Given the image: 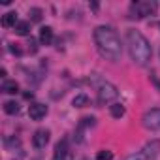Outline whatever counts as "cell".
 <instances>
[{"label": "cell", "mask_w": 160, "mask_h": 160, "mask_svg": "<svg viewBox=\"0 0 160 160\" xmlns=\"http://www.w3.org/2000/svg\"><path fill=\"white\" fill-rule=\"evenodd\" d=\"M13 30H15L17 36H28V32H30V23H28V21H19Z\"/></svg>", "instance_id": "obj_14"}, {"label": "cell", "mask_w": 160, "mask_h": 160, "mask_svg": "<svg viewBox=\"0 0 160 160\" xmlns=\"http://www.w3.org/2000/svg\"><path fill=\"white\" fill-rule=\"evenodd\" d=\"M32 96H34V94H32V92H25V98H27V100H30V98H32Z\"/></svg>", "instance_id": "obj_23"}, {"label": "cell", "mask_w": 160, "mask_h": 160, "mask_svg": "<svg viewBox=\"0 0 160 160\" xmlns=\"http://www.w3.org/2000/svg\"><path fill=\"white\" fill-rule=\"evenodd\" d=\"M94 85H96V92H98V102L100 104H109V102H113L119 96L117 87L113 83H109V81L98 79V81H94Z\"/></svg>", "instance_id": "obj_3"}, {"label": "cell", "mask_w": 160, "mask_h": 160, "mask_svg": "<svg viewBox=\"0 0 160 160\" xmlns=\"http://www.w3.org/2000/svg\"><path fill=\"white\" fill-rule=\"evenodd\" d=\"M143 126L147 130H160V108L149 109L143 115Z\"/></svg>", "instance_id": "obj_5"}, {"label": "cell", "mask_w": 160, "mask_h": 160, "mask_svg": "<svg viewBox=\"0 0 160 160\" xmlns=\"http://www.w3.org/2000/svg\"><path fill=\"white\" fill-rule=\"evenodd\" d=\"M27 45H28V51H30V53H36V51H38V45H36V40H34L32 36L28 38V43H27Z\"/></svg>", "instance_id": "obj_20"}, {"label": "cell", "mask_w": 160, "mask_h": 160, "mask_svg": "<svg viewBox=\"0 0 160 160\" xmlns=\"http://www.w3.org/2000/svg\"><path fill=\"white\" fill-rule=\"evenodd\" d=\"M34 160H36V158H34Z\"/></svg>", "instance_id": "obj_26"}, {"label": "cell", "mask_w": 160, "mask_h": 160, "mask_svg": "<svg viewBox=\"0 0 160 160\" xmlns=\"http://www.w3.org/2000/svg\"><path fill=\"white\" fill-rule=\"evenodd\" d=\"M47 111H49L47 106L42 104V102H34V104L28 106V115H30L32 121H42V119L47 115Z\"/></svg>", "instance_id": "obj_7"}, {"label": "cell", "mask_w": 160, "mask_h": 160, "mask_svg": "<svg viewBox=\"0 0 160 160\" xmlns=\"http://www.w3.org/2000/svg\"><path fill=\"white\" fill-rule=\"evenodd\" d=\"M141 152H143V156H145V160H154L158 154H160V141L158 139H152V141H149L143 149H141Z\"/></svg>", "instance_id": "obj_8"}, {"label": "cell", "mask_w": 160, "mask_h": 160, "mask_svg": "<svg viewBox=\"0 0 160 160\" xmlns=\"http://www.w3.org/2000/svg\"><path fill=\"white\" fill-rule=\"evenodd\" d=\"M75 160H87V158H85V156H79V158H75Z\"/></svg>", "instance_id": "obj_24"}, {"label": "cell", "mask_w": 160, "mask_h": 160, "mask_svg": "<svg viewBox=\"0 0 160 160\" xmlns=\"http://www.w3.org/2000/svg\"><path fill=\"white\" fill-rule=\"evenodd\" d=\"M66 156H68V143H66V139H60V141L55 145L53 160H66Z\"/></svg>", "instance_id": "obj_10"}, {"label": "cell", "mask_w": 160, "mask_h": 160, "mask_svg": "<svg viewBox=\"0 0 160 160\" xmlns=\"http://www.w3.org/2000/svg\"><path fill=\"white\" fill-rule=\"evenodd\" d=\"M109 113H111V117L121 119V117L126 113V109H124V106H122V104H113V106H109Z\"/></svg>", "instance_id": "obj_16"}, {"label": "cell", "mask_w": 160, "mask_h": 160, "mask_svg": "<svg viewBox=\"0 0 160 160\" xmlns=\"http://www.w3.org/2000/svg\"><path fill=\"white\" fill-rule=\"evenodd\" d=\"M4 111H6L8 115H17V113H19V104L13 102V100H10V102L4 104Z\"/></svg>", "instance_id": "obj_17"}, {"label": "cell", "mask_w": 160, "mask_h": 160, "mask_svg": "<svg viewBox=\"0 0 160 160\" xmlns=\"http://www.w3.org/2000/svg\"><path fill=\"white\" fill-rule=\"evenodd\" d=\"M28 15H30V21L38 23V21H42V15H43V12H42L40 8H30V10H28Z\"/></svg>", "instance_id": "obj_18"}, {"label": "cell", "mask_w": 160, "mask_h": 160, "mask_svg": "<svg viewBox=\"0 0 160 160\" xmlns=\"http://www.w3.org/2000/svg\"><path fill=\"white\" fill-rule=\"evenodd\" d=\"M126 43H128V51H130V57L136 64L139 66H145L151 62V57H152V49H151V43L149 40L139 32V30H128L126 32Z\"/></svg>", "instance_id": "obj_2"}, {"label": "cell", "mask_w": 160, "mask_h": 160, "mask_svg": "<svg viewBox=\"0 0 160 160\" xmlns=\"http://www.w3.org/2000/svg\"><path fill=\"white\" fill-rule=\"evenodd\" d=\"M40 42L43 45H49L53 42V28L51 27H42L40 28Z\"/></svg>", "instance_id": "obj_12"}, {"label": "cell", "mask_w": 160, "mask_h": 160, "mask_svg": "<svg viewBox=\"0 0 160 160\" xmlns=\"http://www.w3.org/2000/svg\"><path fill=\"white\" fill-rule=\"evenodd\" d=\"M154 12H156V2H134L130 6L132 19H143L147 15H152Z\"/></svg>", "instance_id": "obj_4"}, {"label": "cell", "mask_w": 160, "mask_h": 160, "mask_svg": "<svg viewBox=\"0 0 160 160\" xmlns=\"http://www.w3.org/2000/svg\"><path fill=\"white\" fill-rule=\"evenodd\" d=\"M2 92H6V94L19 92V83L17 81H12V79H6V81L2 83Z\"/></svg>", "instance_id": "obj_13"}, {"label": "cell", "mask_w": 160, "mask_h": 160, "mask_svg": "<svg viewBox=\"0 0 160 160\" xmlns=\"http://www.w3.org/2000/svg\"><path fill=\"white\" fill-rule=\"evenodd\" d=\"M49 138H51V132H49L47 128H40V130H36L34 136H32V145H34L36 149H45V145L49 143Z\"/></svg>", "instance_id": "obj_6"}, {"label": "cell", "mask_w": 160, "mask_h": 160, "mask_svg": "<svg viewBox=\"0 0 160 160\" xmlns=\"http://www.w3.org/2000/svg\"><path fill=\"white\" fill-rule=\"evenodd\" d=\"M126 160H145V156H143V152L141 151H138V152H134V154H130Z\"/></svg>", "instance_id": "obj_21"}, {"label": "cell", "mask_w": 160, "mask_h": 160, "mask_svg": "<svg viewBox=\"0 0 160 160\" xmlns=\"http://www.w3.org/2000/svg\"><path fill=\"white\" fill-rule=\"evenodd\" d=\"M72 106L73 108H87L89 106V96L87 94H77V96H73Z\"/></svg>", "instance_id": "obj_15"}, {"label": "cell", "mask_w": 160, "mask_h": 160, "mask_svg": "<svg viewBox=\"0 0 160 160\" xmlns=\"http://www.w3.org/2000/svg\"><path fill=\"white\" fill-rule=\"evenodd\" d=\"M96 160H113V152H111V151H108V149H104V151H98V154H96Z\"/></svg>", "instance_id": "obj_19"}, {"label": "cell", "mask_w": 160, "mask_h": 160, "mask_svg": "<svg viewBox=\"0 0 160 160\" xmlns=\"http://www.w3.org/2000/svg\"><path fill=\"white\" fill-rule=\"evenodd\" d=\"M0 23H2L4 28H12V27L15 28V25L19 23V21H17V12H8V13H4Z\"/></svg>", "instance_id": "obj_11"}, {"label": "cell", "mask_w": 160, "mask_h": 160, "mask_svg": "<svg viewBox=\"0 0 160 160\" xmlns=\"http://www.w3.org/2000/svg\"><path fill=\"white\" fill-rule=\"evenodd\" d=\"M15 160H19V158H15Z\"/></svg>", "instance_id": "obj_25"}, {"label": "cell", "mask_w": 160, "mask_h": 160, "mask_svg": "<svg viewBox=\"0 0 160 160\" xmlns=\"http://www.w3.org/2000/svg\"><path fill=\"white\" fill-rule=\"evenodd\" d=\"M94 124H96V119H94V117H83L81 122H79L77 132H75V139H77V141H83V130L89 128V126H94Z\"/></svg>", "instance_id": "obj_9"}, {"label": "cell", "mask_w": 160, "mask_h": 160, "mask_svg": "<svg viewBox=\"0 0 160 160\" xmlns=\"http://www.w3.org/2000/svg\"><path fill=\"white\" fill-rule=\"evenodd\" d=\"M12 53H15V55H21V49L17 47V43H15V45L12 47Z\"/></svg>", "instance_id": "obj_22"}, {"label": "cell", "mask_w": 160, "mask_h": 160, "mask_svg": "<svg viewBox=\"0 0 160 160\" xmlns=\"http://www.w3.org/2000/svg\"><path fill=\"white\" fill-rule=\"evenodd\" d=\"M94 43L96 49L100 51V55L111 62H117L122 55V45L119 40V34L111 28V27H96L94 28Z\"/></svg>", "instance_id": "obj_1"}]
</instances>
